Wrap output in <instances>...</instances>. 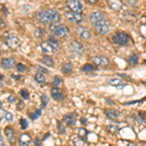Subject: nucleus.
Wrapping results in <instances>:
<instances>
[{"instance_id": "obj_5", "label": "nucleus", "mask_w": 146, "mask_h": 146, "mask_svg": "<svg viewBox=\"0 0 146 146\" xmlns=\"http://www.w3.org/2000/svg\"><path fill=\"white\" fill-rule=\"evenodd\" d=\"M95 30L98 34L104 35L109 31V23L107 21L103 20L101 22L96 23L95 25Z\"/></svg>"}, {"instance_id": "obj_7", "label": "nucleus", "mask_w": 146, "mask_h": 146, "mask_svg": "<svg viewBox=\"0 0 146 146\" xmlns=\"http://www.w3.org/2000/svg\"><path fill=\"white\" fill-rule=\"evenodd\" d=\"M4 43H5V45L7 47H9V48L15 49L21 44V40L19 39L17 36L9 35V36H7V38L5 39V42H4Z\"/></svg>"}, {"instance_id": "obj_41", "label": "nucleus", "mask_w": 146, "mask_h": 146, "mask_svg": "<svg viewBox=\"0 0 146 146\" xmlns=\"http://www.w3.org/2000/svg\"><path fill=\"white\" fill-rule=\"evenodd\" d=\"M34 146H42L39 138H35V140H34Z\"/></svg>"}, {"instance_id": "obj_38", "label": "nucleus", "mask_w": 146, "mask_h": 146, "mask_svg": "<svg viewBox=\"0 0 146 146\" xmlns=\"http://www.w3.org/2000/svg\"><path fill=\"white\" fill-rule=\"evenodd\" d=\"M58 131H60V133H65V129H64V128H63L62 124L60 123V122H58Z\"/></svg>"}, {"instance_id": "obj_36", "label": "nucleus", "mask_w": 146, "mask_h": 146, "mask_svg": "<svg viewBox=\"0 0 146 146\" xmlns=\"http://www.w3.org/2000/svg\"><path fill=\"white\" fill-rule=\"evenodd\" d=\"M17 69H18V71H20V72H25L27 68H25V65L22 64V63H19L17 65Z\"/></svg>"}, {"instance_id": "obj_21", "label": "nucleus", "mask_w": 146, "mask_h": 146, "mask_svg": "<svg viewBox=\"0 0 146 146\" xmlns=\"http://www.w3.org/2000/svg\"><path fill=\"white\" fill-rule=\"evenodd\" d=\"M41 62H42V63H43V64L47 65V66H49V67H54V62H53V60H52L50 56H44V58H42Z\"/></svg>"}, {"instance_id": "obj_27", "label": "nucleus", "mask_w": 146, "mask_h": 146, "mask_svg": "<svg viewBox=\"0 0 146 146\" xmlns=\"http://www.w3.org/2000/svg\"><path fill=\"white\" fill-rule=\"evenodd\" d=\"M96 68L93 66L92 64H89V63H87V64H85L83 67H82V71L83 72H92L93 70H95Z\"/></svg>"}, {"instance_id": "obj_9", "label": "nucleus", "mask_w": 146, "mask_h": 146, "mask_svg": "<svg viewBox=\"0 0 146 146\" xmlns=\"http://www.w3.org/2000/svg\"><path fill=\"white\" fill-rule=\"evenodd\" d=\"M103 20H104V14L101 13V12H100V11H96V12L92 13L90 15V18H89L90 23H94V25H96V23H100Z\"/></svg>"}, {"instance_id": "obj_15", "label": "nucleus", "mask_w": 146, "mask_h": 146, "mask_svg": "<svg viewBox=\"0 0 146 146\" xmlns=\"http://www.w3.org/2000/svg\"><path fill=\"white\" fill-rule=\"evenodd\" d=\"M76 117H77V114L75 112L68 113V114L64 115L63 121H64L68 126H73V125L75 124V121H76Z\"/></svg>"}, {"instance_id": "obj_10", "label": "nucleus", "mask_w": 146, "mask_h": 146, "mask_svg": "<svg viewBox=\"0 0 146 146\" xmlns=\"http://www.w3.org/2000/svg\"><path fill=\"white\" fill-rule=\"evenodd\" d=\"M76 33L79 37H81L82 39L88 40L91 38L92 34L90 32V30L88 28L84 27H78L76 28Z\"/></svg>"}, {"instance_id": "obj_16", "label": "nucleus", "mask_w": 146, "mask_h": 146, "mask_svg": "<svg viewBox=\"0 0 146 146\" xmlns=\"http://www.w3.org/2000/svg\"><path fill=\"white\" fill-rule=\"evenodd\" d=\"M19 142H20V146H29V144L31 143V137L27 133H23L20 135Z\"/></svg>"}, {"instance_id": "obj_34", "label": "nucleus", "mask_w": 146, "mask_h": 146, "mask_svg": "<svg viewBox=\"0 0 146 146\" xmlns=\"http://www.w3.org/2000/svg\"><path fill=\"white\" fill-rule=\"evenodd\" d=\"M20 124H21V128H22L23 129H25L27 128V120L25 119H21V122H20Z\"/></svg>"}, {"instance_id": "obj_18", "label": "nucleus", "mask_w": 146, "mask_h": 146, "mask_svg": "<svg viewBox=\"0 0 146 146\" xmlns=\"http://www.w3.org/2000/svg\"><path fill=\"white\" fill-rule=\"evenodd\" d=\"M5 135L7 136V139L9 140V142L12 143V144H14L16 141V136H15L14 131L10 128V127H7L5 129Z\"/></svg>"}, {"instance_id": "obj_13", "label": "nucleus", "mask_w": 146, "mask_h": 146, "mask_svg": "<svg viewBox=\"0 0 146 146\" xmlns=\"http://www.w3.org/2000/svg\"><path fill=\"white\" fill-rule=\"evenodd\" d=\"M92 62H93V63H95L96 65H98V66H105V65L108 64L109 60L105 56H94L92 58Z\"/></svg>"}, {"instance_id": "obj_11", "label": "nucleus", "mask_w": 146, "mask_h": 146, "mask_svg": "<svg viewBox=\"0 0 146 146\" xmlns=\"http://www.w3.org/2000/svg\"><path fill=\"white\" fill-rule=\"evenodd\" d=\"M107 4L112 10L119 12L123 8V2L122 0H107Z\"/></svg>"}, {"instance_id": "obj_20", "label": "nucleus", "mask_w": 146, "mask_h": 146, "mask_svg": "<svg viewBox=\"0 0 146 146\" xmlns=\"http://www.w3.org/2000/svg\"><path fill=\"white\" fill-rule=\"evenodd\" d=\"M51 95H52V96H53L54 100H63V95H62V91H60V89H58V88L53 89V90L51 91Z\"/></svg>"}, {"instance_id": "obj_46", "label": "nucleus", "mask_w": 146, "mask_h": 146, "mask_svg": "<svg viewBox=\"0 0 146 146\" xmlns=\"http://www.w3.org/2000/svg\"><path fill=\"white\" fill-rule=\"evenodd\" d=\"M49 136H50V133H47V135H45V136H44V137H43V139H44V140H46L47 138L49 137Z\"/></svg>"}, {"instance_id": "obj_33", "label": "nucleus", "mask_w": 146, "mask_h": 146, "mask_svg": "<svg viewBox=\"0 0 146 146\" xmlns=\"http://www.w3.org/2000/svg\"><path fill=\"white\" fill-rule=\"evenodd\" d=\"M5 119H6V121H8V122H12V121H13V120H14V116H13V114H12L11 112H6Z\"/></svg>"}, {"instance_id": "obj_2", "label": "nucleus", "mask_w": 146, "mask_h": 146, "mask_svg": "<svg viewBox=\"0 0 146 146\" xmlns=\"http://www.w3.org/2000/svg\"><path fill=\"white\" fill-rule=\"evenodd\" d=\"M50 30L52 33L56 37L64 38V37H67L69 35V29L64 25H55V23H53V25H50Z\"/></svg>"}, {"instance_id": "obj_26", "label": "nucleus", "mask_w": 146, "mask_h": 146, "mask_svg": "<svg viewBox=\"0 0 146 146\" xmlns=\"http://www.w3.org/2000/svg\"><path fill=\"white\" fill-rule=\"evenodd\" d=\"M74 145L75 146H87V143L86 141H85L82 137H77L74 139Z\"/></svg>"}, {"instance_id": "obj_39", "label": "nucleus", "mask_w": 146, "mask_h": 146, "mask_svg": "<svg viewBox=\"0 0 146 146\" xmlns=\"http://www.w3.org/2000/svg\"><path fill=\"white\" fill-rule=\"evenodd\" d=\"M38 71H39V73H48V70L46 69V68H43L42 66H39L38 67Z\"/></svg>"}, {"instance_id": "obj_44", "label": "nucleus", "mask_w": 146, "mask_h": 146, "mask_svg": "<svg viewBox=\"0 0 146 146\" xmlns=\"http://www.w3.org/2000/svg\"><path fill=\"white\" fill-rule=\"evenodd\" d=\"M3 27H4V22H3V20L1 19V17H0V28Z\"/></svg>"}, {"instance_id": "obj_19", "label": "nucleus", "mask_w": 146, "mask_h": 146, "mask_svg": "<svg viewBox=\"0 0 146 146\" xmlns=\"http://www.w3.org/2000/svg\"><path fill=\"white\" fill-rule=\"evenodd\" d=\"M41 48H42V51L44 52L47 55H52V54L55 53V50L53 49V47L51 46V44L49 42H43L41 43Z\"/></svg>"}, {"instance_id": "obj_49", "label": "nucleus", "mask_w": 146, "mask_h": 146, "mask_svg": "<svg viewBox=\"0 0 146 146\" xmlns=\"http://www.w3.org/2000/svg\"><path fill=\"white\" fill-rule=\"evenodd\" d=\"M1 107H2V102L0 101V108H1Z\"/></svg>"}, {"instance_id": "obj_48", "label": "nucleus", "mask_w": 146, "mask_h": 146, "mask_svg": "<svg viewBox=\"0 0 146 146\" xmlns=\"http://www.w3.org/2000/svg\"><path fill=\"white\" fill-rule=\"evenodd\" d=\"M129 146H136V145L135 144V143H129Z\"/></svg>"}, {"instance_id": "obj_31", "label": "nucleus", "mask_w": 146, "mask_h": 146, "mask_svg": "<svg viewBox=\"0 0 146 146\" xmlns=\"http://www.w3.org/2000/svg\"><path fill=\"white\" fill-rule=\"evenodd\" d=\"M41 100H42V104H43V107H46L47 104L49 102V100H48V96L46 95H43L41 96Z\"/></svg>"}, {"instance_id": "obj_40", "label": "nucleus", "mask_w": 146, "mask_h": 146, "mask_svg": "<svg viewBox=\"0 0 146 146\" xmlns=\"http://www.w3.org/2000/svg\"><path fill=\"white\" fill-rule=\"evenodd\" d=\"M6 112L7 111H4V110H2L1 108H0V120H1L2 118H5Z\"/></svg>"}, {"instance_id": "obj_1", "label": "nucleus", "mask_w": 146, "mask_h": 146, "mask_svg": "<svg viewBox=\"0 0 146 146\" xmlns=\"http://www.w3.org/2000/svg\"><path fill=\"white\" fill-rule=\"evenodd\" d=\"M36 18L43 25H53L60 20V15L55 10H44L38 12Z\"/></svg>"}, {"instance_id": "obj_14", "label": "nucleus", "mask_w": 146, "mask_h": 146, "mask_svg": "<svg viewBox=\"0 0 146 146\" xmlns=\"http://www.w3.org/2000/svg\"><path fill=\"white\" fill-rule=\"evenodd\" d=\"M15 60L13 58H5L1 60V66L4 68V69H11L12 67H14L15 65Z\"/></svg>"}, {"instance_id": "obj_6", "label": "nucleus", "mask_w": 146, "mask_h": 146, "mask_svg": "<svg viewBox=\"0 0 146 146\" xmlns=\"http://www.w3.org/2000/svg\"><path fill=\"white\" fill-rule=\"evenodd\" d=\"M66 4L68 8L70 9V11L75 12V13H81L82 9H83L82 3L79 0H67Z\"/></svg>"}, {"instance_id": "obj_32", "label": "nucleus", "mask_w": 146, "mask_h": 146, "mask_svg": "<svg viewBox=\"0 0 146 146\" xmlns=\"http://www.w3.org/2000/svg\"><path fill=\"white\" fill-rule=\"evenodd\" d=\"M60 83H62V80H60V77H58V76H55V77H54V80H53V85H54V86L58 87Z\"/></svg>"}, {"instance_id": "obj_23", "label": "nucleus", "mask_w": 146, "mask_h": 146, "mask_svg": "<svg viewBox=\"0 0 146 146\" xmlns=\"http://www.w3.org/2000/svg\"><path fill=\"white\" fill-rule=\"evenodd\" d=\"M62 70L64 74H68V73L71 72L72 70V63L71 62H68V63H65L64 65H62Z\"/></svg>"}, {"instance_id": "obj_45", "label": "nucleus", "mask_w": 146, "mask_h": 146, "mask_svg": "<svg viewBox=\"0 0 146 146\" xmlns=\"http://www.w3.org/2000/svg\"><path fill=\"white\" fill-rule=\"evenodd\" d=\"M81 123L83 125H86L87 124V119L86 118H82L81 119Z\"/></svg>"}, {"instance_id": "obj_25", "label": "nucleus", "mask_w": 146, "mask_h": 146, "mask_svg": "<svg viewBox=\"0 0 146 146\" xmlns=\"http://www.w3.org/2000/svg\"><path fill=\"white\" fill-rule=\"evenodd\" d=\"M34 79H35V81H36L37 83H39V84L45 83V77H44L43 74H41V73H39V72L37 73V74H35Z\"/></svg>"}, {"instance_id": "obj_42", "label": "nucleus", "mask_w": 146, "mask_h": 146, "mask_svg": "<svg viewBox=\"0 0 146 146\" xmlns=\"http://www.w3.org/2000/svg\"><path fill=\"white\" fill-rule=\"evenodd\" d=\"M8 101L9 102H14V101H16V98L14 96H10L8 98Z\"/></svg>"}, {"instance_id": "obj_22", "label": "nucleus", "mask_w": 146, "mask_h": 146, "mask_svg": "<svg viewBox=\"0 0 146 146\" xmlns=\"http://www.w3.org/2000/svg\"><path fill=\"white\" fill-rule=\"evenodd\" d=\"M129 63L131 65H136L137 64V62H138V58H137V56L135 55V54H131V56H129Z\"/></svg>"}, {"instance_id": "obj_28", "label": "nucleus", "mask_w": 146, "mask_h": 146, "mask_svg": "<svg viewBox=\"0 0 146 146\" xmlns=\"http://www.w3.org/2000/svg\"><path fill=\"white\" fill-rule=\"evenodd\" d=\"M49 43L51 44V46L53 47V49L55 50V52L56 51V50H58V48H60V45H58V41H56L55 39L53 38V40H52L51 38L49 39Z\"/></svg>"}, {"instance_id": "obj_30", "label": "nucleus", "mask_w": 146, "mask_h": 146, "mask_svg": "<svg viewBox=\"0 0 146 146\" xmlns=\"http://www.w3.org/2000/svg\"><path fill=\"white\" fill-rule=\"evenodd\" d=\"M87 135H88V131H86L84 128H81V129H79V131H78V135H80V137H85L86 138L87 137Z\"/></svg>"}, {"instance_id": "obj_43", "label": "nucleus", "mask_w": 146, "mask_h": 146, "mask_svg": "<svg viewBox=\"0 0 146 146\" xmlns=\"http://www.w3.org/2000/svg\"><path fill=\"white\" fill-rule=\"evenodd\" d=\"M0 146H6L5 143H4V140H3V138H2L1 135H0Z\"/></svg>"}, {"instance_id": "obj_29", "label": "nucleus", "mask_w": 146, "mask_h": 146, "mask_svg": "<svg viewBox=\"0 0 146 146\" xmlns=\"http://www.w3.org/2000/svg\"><path fill=\"white\" fill-rule=\"evenodd\" d=\"M40 115H41V111H40V110H36L34 113H30V114H28V116H29L32 120H36Z\"/></svg>"}, {"instance_id": "obj_37", "label": "nucleus", "mask_w": 146, "mask_h": 146, "mask_svg": "<svg viewBox=\"0 0 146 146\" xmlns=\"http://www.w3.org/2000/svg\"><path fill=\"white\" fill-rule=\"evenodd\" d=\"M34 34H35V36L40 37V36H42V35L44 34V31L42 29H40V28H37V29L34 31Z\"/></svg>"}, {"instance_id": "obj_8", "label": "nucleus", "mask_w": 146, "mask_h": 146, "mask_svg": "<svg viewBox=\"0 0 146 146\" xmlns=\"http://www.w3.org/2000/svg\"><path fill=\"white\" fill-rule=\"evenodd\" d=\"M106 82H107L108 85L115 87V88L119 89V90L125 88V87H126V85H127L125 82L122 81L121 79H118V78H108V79H106Z\"/></svg>"}, {"instance_id": "obj_24", "label": "nucleus", "mask_w": 146, "mask_h": 146, "mask_svg": "<svg viewBox=\"0 0 146 146\" xmlns=\"http://www.w3.org/2000/svg\"><path fill=\"white\" fill-rule=\"evenodd\" d=\"M121 129L118 124H110L107 126V129L111 133H117L119 129Z\"/></svg>"}, {"instance_id": "obj_12", "label": "nucleus", "mask_w": 146, "mask_h": 146, "mask_svg": "<svg viewBox=\"0 0 146 146\" xmlns=\"http://www.w3.org/2000/svg\"><path fill=\"white\" fill-rule=\"evenodd\" d=\"M69 47H70V50H71L73 53L79 54V55L84 53V47L81 43H79L78 41H72L71 43H70Z\"/></svg>"}, {"instance_id": "obj_3", "label": "nucleus", "mask_w": 146, "mask_h": 146, "mask_svg": "<svg viewBox=\"0 0 146 146\" xmlns=\"http://www.w3.org/2000/svg\"><path fill=\"white\" fill-rule=\"evenodd\" d=\"M65 18L67 19L68 22L72 23H81L84 21V16L81 13H75L72 11H68L64 13Z\"/></svg>"}, {"instance_id": "obj_4", "label": "nucleus", "mask_w": 146, "mask_h": 146, "mask_svg": "<svg viewBox=\"0 0 146 146\" xmlns=\"http://www.w3.org/2000/svg\"><path fill=\"white\" fill-rule=\"evenodd\" d=\"M112 41L117 45H127L129 42V37L128 34L124 33V32H118V33L114 34L112 36Z\"/></svg>"}, {"instance_id": "obj_47", "label": "nucleus", "mask_w": 146, "mask_h": 146, "mask_svg": "<svg viewBox=\"0 0 146 146\" xmlns=\"http://www.w3.org/2000/svg\"><path fill=\"white\" fill-rule=\"evenodd\" d=\"M88 2H90V3H95L96 2V0H87Z\"/></svg>"}, {"instance_id": "obj_35", "label": "nucleus", "mask_w": 146, "mask_h": 146, "mask_svg": "<svg viewBox=\"0 0 146 146\" xmlns=\"http://www.w3.org/2000/svg\"><path fill=\"white\" fill-rule=\"evenodd\" d=\"M20 94H21V96H22L23 98H25V100H27V98H28V96H28L27 91L25 90V89H23V90L21 91V92H20Z\"/></svg>"}, {"instance_id": "obj_17", "label": "nucleus", "mask_w": 146, "mask_h": 146, "mask_svg": "<svg viewBox=\"0 0 146 146\" xmlns=\"http://www.w3.org/2000/svg\"><path fill=\"white\" fill-rule=\"evenodd\" d=\"M104 114L110 120H115L120 116V112L116 109H106L104 111Z\"/></svg>"}]
</instances>
